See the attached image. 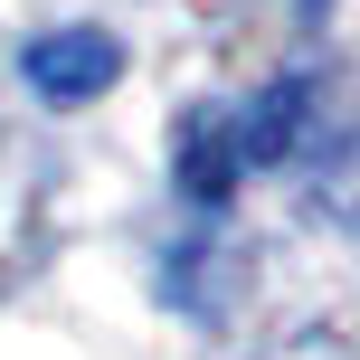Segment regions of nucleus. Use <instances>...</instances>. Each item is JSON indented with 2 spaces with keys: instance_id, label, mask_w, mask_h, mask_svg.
<instances>
[{
  "instance_id": "f257e3e1",
  "label": "nucleus",
  "mask_w": 360,
  "mask_h": 360,
  "mask_svg": "<svg viewBox=\"0 0 360 360\" xmlns=\"http://www.w3.org/2000/svg\"><path fill=\"white\" fill-rule=\"evenodd\" d=\"M332 199H342V209H360V133H351V171L332 180Z\"/></svg>"
}]
</instances>
